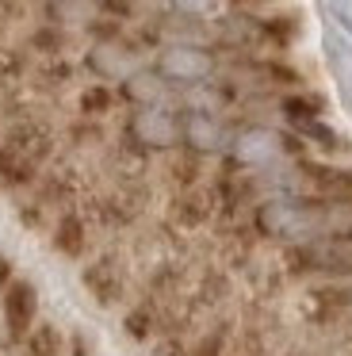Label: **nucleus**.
Returning <instances> with one entry per match:
<instances>
[{
    "mask_svg": "<svg viewBox=\"0 0 352 356\" xmlns=\"http://www.w3.org/2000/svg\"><path fill=\"white\" fill-rule=\"evenodd\" d=\"M337 207V200H298V195H272L253 207L257 234L275 241H306L321 230V218Z\"/></svg>",
    "mask_w": 352,
    "mask_h": 356,
    "instance_id": "1",
    "label": "nucleus"
},
{
    "mask_svg": "<svg viewBox=\"0 0 352 356\" xmlns=\"http://www.w3.org/2000/svg\"><path fill=\"white\" fill-rule=\"evenodd\" d=\"M218 47L214 42H195V39H180V42H165L153 54V70L165 77L168 88H207L218 77Z\"/></svg>",
    "mask_w": 352,
    "mask_h": 356,
    "instance_id": "2",
    "label": "nucleus"
},
{
    "mask_svg": "<svg viewBox=\"0 0 352 356\" xmlns=\"http://www.w3.org/2000/svg\"><path fill=\"white\" fill-rule=\"evenodd\" d=\"M180 111L173 104H153V108H130L122 123V142L138 154L150 149H176L180 146Z\"/></svg>",
    "mask_w": 352,
    "mask_h": 356,
    "instance_id": "3",
    "label": "nucleus"
},
{
    "mask_svg": "<svg viewBox=\"0 0 352 356\" xmlns=\"http://www.w3.org/2000/svg\"><path fill=\"white\" fill-rule=\"evenodd\" d=\"M0 310H4V325L8 337L23 341L31 333V325L38 322V287L31 280H12L0 291Z\"/></svg>",
    "mask_w": 352,
    "mask_h": 356,
    "instance_id": "4",
    "label": "nucleus"
},
{
    "mask_svg": "<svg viewBox=\"0 0 352 356\" xmlns=\"http://www.w3.org/2000/svg\"><path fill=\"white\" fill-rule=\"evenodd\" d=\"M81 284L92 291V299H96L99 307H115V302L127 295V276H122V268L111 261V257H99V261L84 264Z\"/></svg>",
    "mask_w": 352,
    "mask_h": 356,
    "instance_id": "5",
    "label": "nucleus"
},
{
    "mask_svg": "<svg viewBox=\"0 0 352 356\" xmlns=\"http://www.w3.org/2000/svg\"><path fill=\"white\" fill-rule=\"evenodd\" d=\"M50 245L58 249L61 257H69V261H81L84 257V249H88V226H84V218L77 215V211H65V215L54 222Z\"/></svg>",
    "mask_w": 352,
    "mask_h": 356,
    "instance_id": "6",
    "label": "nucleus"
},
{
    "mask_svg": "<svg viewBox=\"0 0 352 356\" xmlns=\"http://www.w3.org/2000/svg\"><path fill=\"white\" fill-rule=\"evenodd\" d=\"M38 180V165L31 157H23L15 146L0 142V188L4 192H19V188H31Z\"/></svg>",
    "mask_w": 352,
    "mask_h": 356,
    "instance_id": "7",
    "label": "nucleus"
},
{
    "mask_svg": "<svg viewBox=\"0 0 352 356\" xmlns=\"http://www.w3.org/2000/svg\"><path fill=\"white\" fill-rule=\"evenodd\" d=\"M211 211H214V200L207 192H199V188H184V192L176 195V203H173V218L180 226H188V230L211 222Z\"/></svg>",
    "mask_w": 352,
    "mask_h": 356,
    "instance_id": "8",
    "label": "nucleus"
},
{
    "mask_svg": "<svg viewBox=\"0 0 352 356\" xmlns=\"http://www.w3.org/2000/svg\"><path fill=\"white\" fill-rule=\"evenodd\" d=\"M326 96H318V92H287L280 100V115L287 119L291 127H303V123H314V119H326Z\"/></svg>",
    "mask_w": 352,
    "mask_h": 356,
    "instance_id": "9",
    "label": "nucleus"
},
{
    "mask_svg": "<svg viewBox=\"0 0 352 356\" xmlns=\"http://www.w3.org/2000/svg\"><path fill=\"white\" fill-rule=\"evenodd\" d=\"M69 42H73V35L58 24H46V19L38 27H31V35H27V50L42 58H61L69 50Z\"/></svg>",
    "mask_w": 352,
    "mask_h": 356,
    "instance_id": "10",
    "label": "nucleus"
},
{
    "mask_svg": "<svg viewBox=\"0 0 352 356\" xmlns=\"http://www.w3.org/2000/svg\"><path fill=\"white\" fill-rule=\"evenodd\" d=\"M115 104H119V92H115L111 85H104V81L84 85L81 96H77V111H81V119H104L107 111H115Z\"/></svg>",
    "mask_w": 352,
    "mask_h": 356,
    "instance_id": "11",
    "label": "nucleus"
},
{
    "mask_svg": "<svg viewBox=\"0 0 352 356\" xmlns=\"http://www.w3.org/2000/svg\"><path fill=\"white\" fill-rule=\"evenodd\" d=\"M23 356H65V341H61L54 322H35L31 333L23 337Z\"/></svg>",
    "mask_w": 352,
    "mask_h": 356,
    "instance_id": "12",
    "label": "nucleus"
},
{
    "mask_svg": "<svg viewBox=\"0 0 352 356\" xmlns=\"http://www.w3.org/2000/svg\"><path fill=\"white\" fill-rule=\"evenodd\" d=\"M153 330H157V307H153L150 299L130 307L127 314H122V333H127L130 341H150Z\"/></svg>",
    "mask_w": 352,
    "mask_h": 356,
    "instance_id": "13",
    "label": "nucleus"
},
{
    "mask_svg": "<svg viewBox=\"0 0 352 356\" xmlns=\"http://www.w3.org/2000/svg\"><path fill=\"white\" fill-rule=\"evenodd\" d=\"M188 356H226V333H222V330L203 333V337L195 341V348H191Z\"/></svg>",
    "mask_w": 352,
    "mask_h": 356,
    "instance_id": "14",
    "label": "nucleus"
},
{
    "mask_svg": "<svg viewBox=\"0 0 352 356\" xmlns=\"http://www.w3.org/2000/svg\"><path fill=\"white\" fill-rule=\"evenodd\" d=\"M19 222L23 226H38V222H42V203H38V207H19Z\"/></svg>",
    "mask_w": 352,
    "mask_h": 356,
    "instance_id": "15",
    "label": "nucleus"
},
{
    "mask_svg": "<svg viewBox=\"0 0 352 356\" xmlns=\"http://www.w3.org/2000/svg\"><path fill=\"white\" fill-rule=\"evenodd\" d=\"M12 280H15V264H12V261H8V257H4V253H0V291H4V287H8V284H12Z\"/></svg>",
    "mask_w": 352,
    "mask_h": 356,
    "instance_id": "16",
    "label": "nucleus"
},
{
    "mask_svg": "<svg viewBox=\"0 0 352 356\" xmlns=\"http://www.w3.org/2000/svg\"><path fill=\"white\" fill-rule=\"evenodd\" d=\"M157 356H188V353L180 348V341H176V337H168V341H161V345H157Z\"/></svg>",
    "mask_w": 352,
    "mask_h": 356,
    "instance_id": "17",
    "label": "nucleus"
},
{
    "mask_svg": "<svg viewBox=\"0 0 352 356\" xmlns=\"http://www.w3.org/2000/svg\"><path fill=\"white\" fill-rule=\"evenodd\" d=\"M69 356H88V348H84V337H73V345H69Z\"/></svg>",
    "mask_w": 352,
    "mask_h": 356,
    "instance_id": "18",
    "label": "nucleus"
},
{
    "mask_svg": "<svg viewBox=\"0 0 352 356\" xmlns=\"http://www.w3.org/2000/svg\"><path fill=\"white\" fill-rule=\"evenodd\" d=\"M245 4H268V0H245Z\"/></svg>",
    "mask_w": 352,
    "mask_h": 356,
    "instance_id": "19",
    "label": "nucleus"
}]
</instances>
